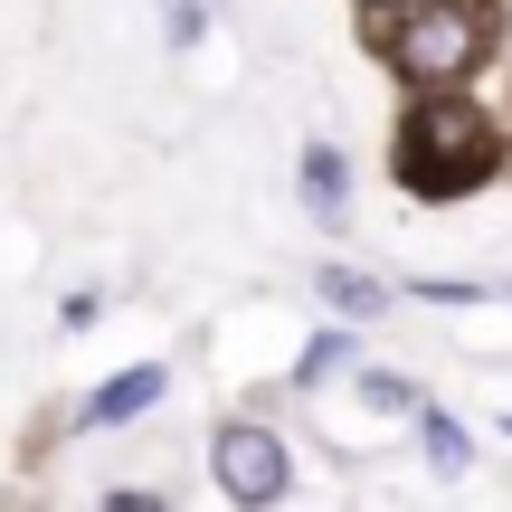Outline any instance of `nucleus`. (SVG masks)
<instances>
[{
  "label": "nucleus",
  "instance_id": "obj_1",
  "mask_svg": "<svg viewBox=\"0 0 512 512\" xmlns=\"http://www.w3.org/2000/svg\"><path fill=\"white\" fill-rule=\"evenodd\" d=\"M494 162H503L494 124H484L456 86H427L418 105H408V124H399V181L418 190V200H465V190L494 181Z\"/></svg>",
  "mask_w": 512,
  "mask_h": 512
},
{
  "label": "nucleus",
  "instance_id": "obj_2",
  "mask_svg": "<svg viewBox=\"0 0 512 512\" xmlns=\"http://www.w3.org/2000/svg\"><path fill=\"white\" fill-rule=\"evenodd\" d=\"M494 48V0H408L389 19V67L418 86H456L475 76V57Z\"/></svg>",
  "mask_w": 512,
  "mask_h": 512
},
{
  "label": "nucleus",
  "instance_id": "obj_3",
  "mask_svg": "<svg viewBox=\"0 0 512 512\" xmlns=\"http://www.w3.org/2000/svg\"><path fill=\"white\" fill-rule=\"evenodd\" d=\"M209 456H219V494H228V503H275V494L294 484V456L266 437V427H219Z\"/></svg>",
  "mask_w": 512,
  "mask_h": 512
},
{
  "label": "nucleus",
  "instance_id": "obj_4",
  "mask_svg": "<svg viewBox=\"0 0 512 512\" xmlns=\"http://www.w3.org/2000/svg\"><path fill=\"white\" fill-rule=\"evenodd\" d=\"M162 389H171V370H162V361H133V370H114V380L86 399V427H124V418H143V408L162 399Z\"/></svg>",
  "mask_w": 512,
  "mask_h": 512
},
{
  "label": "nucleus",
  "instance_id": "obj_5",
  "mask_svg": "<svg viewBox=\"0 0 512 512\" xmlns=\"http://www.w3.org/2000/svg\"><path fill=\"white\" fill-rule=\"evenodd\" d=\"M342 190H351V181H342V152L313 143V152H304V200L323 209V219H342Z\"/></svg>",
  "mask_w": 512,
  "mask_h": 512
},
{
  "label": "nucleus",
  "instance_id": "obj_6",
  "mask_svg": "<svg viewBox=\"0 0 512 512\" xmlns=\"http://www.w3.org/2000/svg\"><path fill=\"white\" fill-rule=\"evenodd\" d=\"M313 294L342 304V313H380L389 304V285H370V275H351V266H323V275H313Z\"/></svg>",
  "mask_w": 512,
  "mask_h": 512
},
{
  "label": "nucleus",
  "instance_id": "obj_7",
  "mask_svg": "<svg viewBox=\"0 0 512 512\" xmlns=\"http://www.w3.org/2000/svg\"><path fill=\"white\" fill-rule=\"evenodd\" d=\"M418 427H427V465H446V475H456V465L475 456V437H465V427L446 418V408H418Z\"/></svg>",
  "mask_w": 512,
  "mask_h": 512
},
{
  "label": "nucleus",
  "instance_id": "obj_8",
  "mask_svg": "<svg viewBox=\"0 0 512 512\" xmlns=\"http://www.w3.org/2000/svg\"><path fill=\"white\" fill-rule=\"evenodd\" d=\"M200 29H209V0H162V38L171 48H190Z\"/></svg>",
  "mask_w": 512,
  "mask_h": 512
},
{
  "label": "nucleus",
  "instance_id": "obj_9",
  "mask_svg": "<svg viewBox=\"0 0 512 512\" xmlns=\"http://www.w3.org/2000/svg\"><path fill=\"white\" fill-rule=\"evenodd\" d=\"M342 361H351V342H342V332H313V351H304V370H294V380L313 389L323 370H342Z\"/></svg>",
  "mask_w": 512,
  "mask_h": 512
},
{
  "label": "nucleus",
  "instance_id": "obj_10",
  "mask_svg": "<svg viewBox=\"0 0 512 512\" xmlns=\"http://www.w3.org/2000/svg\"><path fill=\"white\" fill-rule=\"evenodd\" d=\"M361 389H370L380 408H418V389H408V380H389V370H361Z\"/></svg>",
  "mask_w": 512,
  "mask_h": 512
}]
</instances>
